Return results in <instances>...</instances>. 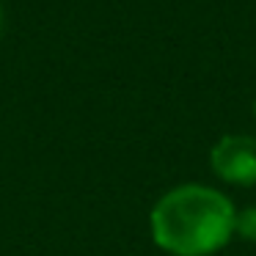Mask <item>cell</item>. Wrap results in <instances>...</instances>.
I'll return each instance as SVG.
<instances>
[{"label":"cell","mask_w":256,"mask_h":256,"mask_svg":"<svg viewBox=\"0 0 256 256\" xmlns=\"http://www.w3.org/2000/svg\"><path fill=\"white\" fill-rule=\"evenodd\" d=\"M234 232H237L242 240L256 242V206H248V210H242V212L234 215Z\"/></svg>","instance_id":"3"},{"label":"cell","mask_w":256,"mask_h":256,"mask_svg":"<svg viewBox=\"0 0 256 256\" xmlns=\"http://www.w3.org/2000/svg\"><path fill=\"white\" fill-rule=\"evenodd\" d=\"M212 168L232 184H256V138L226 135L212 149Z\"/></svg>","instance_id":"2"},{"label":"cell","mask_w":256,"mask_h":256,"mask_svg":"<svg viewBox=\"0 0 256 256\" xmlns=\"http://www.w3.org/2000/svg\"><path fill=\"white\" fill-rule=\"evenodd\" d=\"M234 234V206L204 184H182L152 210V237L174 256H206Z\"/></svg>","instance_id":"1"},{"label":"cell","mask_w":256,"mask_h":256,"mask_svg":"<svg viewBox=\"0 0 256 256\" xmlns=\"http://www.w3.org/2000/svg\"><path fill=\"white\" fill-rule=\"evenodd\" d=\"M0 34H3V3H0Z\"/></svg>","instance_id":"4"}]
</instances>
